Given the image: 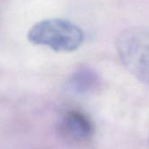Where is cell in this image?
Masks as SVG:
<instances>
[{"label":"cell","instance_id":"6da1fadb","mask_svg":"<svg viewBox=\"0 0 149 149\" xmlns=\"http://www.w3.org/2000/svg\"><path fill=\"white\" fill-rule=\"evenodd\" d=\"M116 48L124 67L149 86V27L133 26L117 38Z\"/></svg>","mask_w":149,"mask_h":149},{"label":"cell","instance_id":"7a4b0ae2","mask_svg":"<svg viewBox=\"0 0 149 149\" xmlns=\"http://www.w3.org/2000/svg\"><path fill=\"white\" fill-rule=\"evenodd\" d=\"M84 38V33L78 26L61 19L41 20L28 33L30 42L57 52L76 51L83 44Z\"/></svg>","mask_w":149,"mask_h":149},{"label":"cell","instance_id":"277c9868","mask_svg":"<svg viewBox=\"0 0 149 149\" xmlns=\"http://www.w3.org/2000/svg\"><path fill=\"white\" fill-rule=\"evenodd\" d=\"M98 82V77L91 68L84 67L76 71L69 79V87L77 92L84 93L91 91Z\"/></svg>","mask_w":149,"mask_h":149},{"label":"cell","instance_id":"3957f363","mask_svg":"<svg viewBox=\"0 0 149 149\" xmlns=\"http://www.w3.org/2000/svg\"><path fill=\"white\" fill-rule=\"evenodd\" d=\"M61 128L70 139L84 141L91 138L93 127L90 118L83 112L71 111L68 112L61 122Z\"/></svg>","mask_w":149,"mask_h":149}]
</instances>
